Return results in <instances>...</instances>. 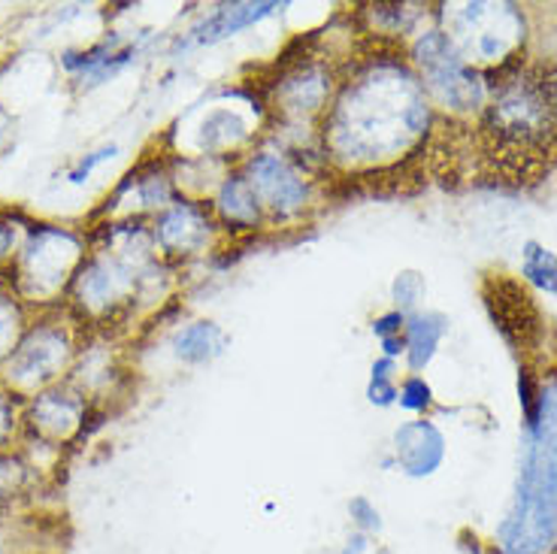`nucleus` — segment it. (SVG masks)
<instances>
[{"mask_svg":"<svg viewBox=\"0 0 557 554\" xmlns=\"http://www.w3.org/2000/svg\"><path fill=\"white\" fill-rule=\"evenodd\" d=\"M85 243L64 227H34L7 267V288L22 304H49L67 294L83 267Z\"/></svg>","mask_w":557,"mask_h":554,"instance_id":"1","label":"nucleus"},{"mask_svg":"<svg viewBox=\"0 0 557 554\" xmlns=\"http://www.w3.org/2000/svg\"><path fill=\"white\" fill-rule=\"evenodd\" d=\"M25 309H22V300L15 297L10 288L0 285V367L3 360L10 358V352L18 343V336L25 333Z\"/></svg>","mask_w":557,"mask_h":554,"instance_id":"4","label":"nucleus"},{"mask_svg":"<svg viewBox=\"0 0 557 554\" xmlns=\"http://www.w3.org/2000/svg\"><path fill=\"white\" fill-rule=\"evenodd\" d=\"M15 401L18 397H13L0 382V452H7V443L13 440L15 433Z\"/></svg>","mask_w":557,"mask_h":554,"instance_id":"7","label":"nucleus"},{"mask_svg":"<svg viewBox=\"0 0 557 554\" xmlns=\"http://www.w3.org/2000/svg\"><path fill=\"white\" fill-rule=\"evenodd\" d=\"M348 515H351V521L358 527V533H367V537H373L379 527H382L379 509L367 497L351 500V503H348Z\"/></svg>","mask_w":557,"mask_h":554,"instance_id":"6","label":"nucleus"},{"mask_svg":"<svg viewBox=\"0 0 557 554\" xmlns=\"http://www.w3.org/2000/svg\"><path fill=\"white\" fill-rule=\"evenodd\" d=\"M10 119H7V112L0 110V152L7 149V143H10Z\"/></svg>","mask_w":557,"mask_h":554,"instance_id":"11","label":"nucleus"},{"mask_svg":"<svg viewBox=\"0 0 557 554\" xmlns=\"http://www.w3.org/2000/svg\"><path fill=\"white\" fill-rule=\"evenodd\" d=\"M76 360V340L61 321H37L28 324L10 358L0 367V382L13 397H34L40 391L58 385Z\"/></svg>","mask_w":557,"mask_h":554,"instance_id":"2","label":"nucleus"},{"mask_svg":"<svg viewBox=\"0 0 557 554\" xmlns=\"http://www.w3.org/2000/svg\"><path fill=\"white\" fill-rule=\"evenodd\" d=\"M15 255V224L0 219V270H7Z\"/></svg>","mask_w":557,"mask_h":554,"instance_id":"9","label":"nucleus"},{"mask_svg":"<svg viewBox=\"0 0 557 554\" xmlns=\"http://www.w3.org/2000/svg\"><path fill=\"white\" fill-rule=\"evenodd\" d=\"M112 155H115V146H103L100 152L85 155L83 161H79V164H76V167H73V170H70L67 180L73 182V185H83V182L88 180V176H91V173H95V170H98V167L103 164L107 158H112Z\"/></svg>","mask_w":557,"mask_h":554,"instance_id":"8","label":"nucleus"},{"mask_svg":"<svg viewBox=\"0 0 557 554\" xmlns=\"http://www.w3.org/2000/svg\"><path fill=\"white\" fill-rule=\"evenodd\" d=\"M30 467L13 452H0V503L15 500L28 488Z\"/></svg>","mask_w":557,"mask_h":554,"instance_id":"5","label":"nucleus"},{"mask_svg":"<svg viewBox=\"0 0 557 554\" xmlns=\"http://www.w3.org/2000/svg\"><path fill=\"white\" fill-rule=\"evenodd\" d=\"M0 554H13V552H10V545H7L3 540H0Z\"/></svg>","mask_w":557,"mask_h":554,"instance_id":"12","label":"nucleus"},{"mask_svg":"<svg viewBox=\"0 0 557 554\" xmlns=\"http://www.w3.org/2000/svg\"><path fill=\"white\" fill-rule=\"evenodd\" d=\"M88 403L85 394L73 385H52L28 397L25 406V428L46 445H61L85 428Z\"/></svg>","mask_w":557,"mask_h":554,"instance_id":"3","label":"nucleus"},{"mask_svg":"<svg viewBox=\"0 0 557 554\" xmlns=\"http://www.w3.org/2000/svg\"><path fill=\"white\" fill-rule=\"evenodd\" d=\"M367 549H370V537L355 530V533H351V537L343 542V549H339L336 554H367Z\"/></svg>","mask_w":557,"mask_h":554,"instance_id":"10","label":"nucleus"}]
</instances>
